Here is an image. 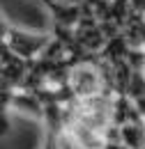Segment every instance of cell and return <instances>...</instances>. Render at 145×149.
I'll list each match as a JSON object with an SVG mask.
<instances>
[{
  "instance_id": "3957f363",
  "label": "cell",
  "mask_w": 145,
  "mask_h": 149,
  "mask_svg": "<svg viewBox=\"0 0 145 149\" xmlns=\"http://www.w3.org/2000/svg\"><path fill=\"white\" fill-rule=\"evenodd\" d=\"M39 2L51 12L58 32H74L83 19V5H62L58 0H39Z\"/></svg>"
},
{
  "instance_id": "6da1fadb",
  "label": "cell",
  "mask_w": 145,
  "mask_h": 149,
  "mask_svg": "<svg viewBox=\"0 0 145 149\" xmlns=\"http://www.w3.org/2000/svg\"><path fill=\"white\" fill-rule=\"evenodd\" d=\"M51 44H53L51 35L28 32V30H21L16 25L2 21V48L12 51L14 55H18L21 60H25L30 64H35L37 60H42Z\"/></svg>"
},
{
  "instance_id": "7a4b0ae2",
  "label": "cell",
  "mask_w": 145,
  "mask_h": 149,
  "mask_svg": "<svg viewBox=\"0 0 145 149\" xmlns=\"http://www.w3.org/2000/svg\"><path fill=\"white\" fill-rule=\"evenodd\" d=\"M108 69L92 62V60H78L69 71V87H72L74 99H88L106 92L108 83Z\"/></svg>"
}]
</instances>
